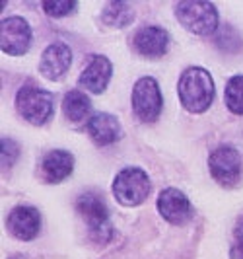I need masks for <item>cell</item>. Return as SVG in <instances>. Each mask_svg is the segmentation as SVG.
Returning a JSON list of instances; mask_svg holds the SVG:
<instances>
[{
    "mask_svg": "<svg viewBox=\"0 0 243 259\" xmlns=\"http://www.w3.org/2000/svg\"><path fill=\"white\" fill-rule=\"evenodd\" d=\"M181 105L191 113H205L214 102V80L210 72L201 66L187 68L177 84Z\"/></svg>",
    "mask_w": 243,
    "mask_h": 259,
    "instance_id": "cell-1",
    "label": "cell"
},
{
    "mask_svg": "<svg viewBox=\"0 0 243 259\" xmlns=\"http://www.w3.org/2000/svg\"><path fill=\"white\" fill-rule=\"evenodd\" d=\"M18 113L31 125H45L55 113V96L53 92L39 88L37 84L27 82L16 94Z\"/></svg>",
    "mask_w": 243,
    "mask_h": 259,
    "instance_id": "cell-2",
    "label": "cell"
},
{
    "mask_svg": "<svg viewBox=\"0 0 243 259\" xmlns=\"http://www.w3.org/2000/svg\"><path fill=\"white\" fill-rule=\"evenodd\" d=\"M76 210L84 219L90 238L98 244H107L113 238V224L109 221V208L102 197L93 191L80 195L76 201Z\"/></svg>",
    "mask_w": 243,
    "mask_h": 259,
    "instance_id": "cell-3",
    "label": "cell"
},
{
    "mask_svg": "<svg viewBox=\"0 0 243 259\" xmlns=\"http://www.w3.org/2000/svg\"><path fill=\"white\" fill-rule=\"evenodd\" d=\"M152 191V183L148 174L142 168L130 166L121 169L113 182V195L125 207H138L142 205Z\"/></svg>",
    "mask_w": 243,
    "mask_h": 259,
    "instance_id": "cell-4",
    "label": "cell"
},
{
    "mask_svg": "<svg viewBox=\"0 0 243 259\" xmlns=\"http://www.w3.org/2000/svg\"><path fill=\"white\" fill-rule=\"evenodd\" d=\"M175 16L187 31L197 35H210L218 27V10L212 2L187 0L175 6Z\"/></svg>",
    "mask_w": 243,
    "mask_h": 259,
    "instance_id": "cell-5",
    "label": "cell"
},
{
    "mask_svg": "<svg viewBox=\"0 0 243 259\" xmlns=\"http://www.w3.org/2000/svg\"><path fill=\"white\" fill-rule=\"evenodd\" d=\"M208 168L214 182H218L222 187H233L241 180L243 174L241 154L231 144H222L216 150H212L208 158Z\"/></svg>",
    "mask_w": 243,
    "mask_h": 259,
    "instance_id": "cell-6",
    "label": "cell"
},
{
    "mask_svg": "<svg viewBox=\"0 0 243 259\" xmlns=\"http://www.w3.org/2000/svg\"><path fill=\"white\" fill-rule=\"evenodd\" d=\"M130 102H132L134 115L144 123L156 121L162 113V107H164V98H162L160 86L152 76H144L140 80H136V84L132 88Z\"/></svg>",
    "mask_w": 243,
    "mask_h": 259,
    "instance_id": "cell-7",
    "label": "cell"
},
{
    "mask_svg": "<svg viewBox=\"0 0 243 259\" xmlns=\"http://www.w3.org/2000/svg\"><path fill=\"white\" fill-rule=\"evenodd\" d=\"M31 41H33V33L24 18L12 16L0 22V47L6 55H12V57L26 55L31 47Z\"/></svg>",
    "mask_w": 243,
    "mask_h": 259,
    "instance_id": "cell-8",
    "label": "cell"
},
{
    "mask_svg": "<svg viewBox=\"0 0 243 259\" xmlns=\"http://www.w3.org/2000/svg\"><path fill=\"white\" fill-rule=\"evenodd\" d=\"M72 65V51L66 43H51L39 61V72L47 80L59 82L66 76L68 68Z\"/></svg>",
    "mask_w": 243,
    "mask_h": 259,
    "instance_id": "cell-9",
    "label": "cell"
},
{
    "mask_svg": "<svg viewBox=\"0 0 243 259\" xmlns=\"http://www.w3.org/2000/svg\"><path fill=\"white\" fill-rule=\"evenodd\" d=\"M158 210L171 224H185L192 217L191 201L187 199V195L183 191L175 189V187H167L160 193Z\"/></svg>",
    "mask_w": 243,
    "mask_h": 259,
    "instance_id": "cell-10",
    "label": "cell"
},
{
    "mask_svg": "<svg viewBox=\"0 0 243 259\" xmlns=\"http://www.w3.org/2000/svg\"><path fill=\"white\" fill-rule=\"evenodd\" d=\"M6 226L14 238H18L22 242H29V240L37 238L39 230H41V214L37 208L22 205V207L10 210V214L6 219Z\"/></svg>",
    "mask_w": 243,
    "mask_h": 259,
    "instance_id": "cell-11",
    "label": "cell"
},
{
    "mask_svg": "<svg viewBox=\"0 0 243 259\" xmlns=\"http://www.w3.org/2000/svg\"><path fill=\"white\" fill-rule=\"evenodd\" d=\"M111 74H113L111 61L103 55H91L88 66L82 70V74L78 78V84L91 94H102L107 88Z\"/></svg>",
    "mask_w": 243,
    "mask_h": 259,
    "instance_id": "cell-12",
    "label": "cell"
},
{
    "mask_svg": "<svg viewBox=\"0 0 243 259\" xmlns=\"http://www.w3.org/2000/svg\"><path fill=\"white\" fill-rule=\"evenodd\" d=\"M132 43H134V49L140 53L142 57L158 59V57H162V55L167 53V47H169V33H167L164 27L146 26V27H140V29L134 33Z\"/></svg>",
    "mask_w": 243,
    "mask_h": 259,
    "instance_id": "cell-13",
    "label": "cell"
},
{
    "mask_svg": "<svg viewBox=\"0 0 243 259\" xmlns=\"http://www.w3.org/2000/svg\"><path fill=\"white\" fill-rule=\"evenodd\" d=\"M88 135L95 144L100 146H109V144L117 143L123 137V129L121 123L115 115L111 113H95L93 117L88 119Z\"/></svg>",
    "mask_w": 243,
    "mask_h": 259,
    "instance_id": "cell-14",
    "label": "cell"
},
{
    "mask_svg": "<svg viewBox=\"0 0 243 259\" xmlns=\"http://www.w3.org/2000/svg\"><path fill=\"white\" fill-rule=\"evenodd\" d=\"M74 169V156L66 150H51L41 162V176L49 183H59L66 180Z\"/></svg>",
    "mask_w": 243,
    "mask_h": 259,
    "instance_id": "cell-15",
    "label": "cell"
},
{
    "mask_svg": "<svg viewBox=\"0 0 243 259\" xmlns=\"http://www.w3.org/2000/svg\"><path fill=\"white\" fill-rule=\"evenodd\" d=\"M63 111L66 119H70L72 123H80L91 111V102L90 98L80 90H70L63 100Z\"/></svg>",
    "mask_w": 243,
    "mask_h": 259,
    "instance_id": "cell-16",
    "label": "cell"
},
{
    "mask_svg": "<svg viewBox=\"0 0 243 259\" xmlns=\"http://www.w3.org/2000/svg\"><path fill=\"white\" fill-rule=\"evenodd\" d=\"M102 20L109 27H127L134 20V10L127 2H107L102 10Z\"/></svg>",
    "mask_w": 243,
    "mask_h": 259,
    "instance_id": "cell-17",
    "label": "cell"
},
{
    "mask_svg": "<svg viewBox=\"0 0 243 259\" xmlns=\"http://www.w3.org/2000/svg\"><path fill=\"white\" fill-rule=\"evenodd\" d=\"M224 98L231 113L243 115V74H235L228 80Z\"/></svg>",
    "mask_w": 243,
    "mask_h": 259,
    "instance_id": "cell-18",
    "label": "cell"
},
{
    "mask_svg": "<svg viewBox=\"0 0 243 259\" xmlns=\"http://www.w3.org/2000/svg\"><path fill=\"white\" fill-rule=\"evenodd\" d=\"M214 43L220 51L228 53V55H235V53L241 51L243 47V41L241 35L235 27L231 26H222L218 29L216 37H214Z\"/></svg>",
    "mask_w": 243,
    "mask_h": 259,
    "instance_id": "cell-19",
    "label": "cell"
},
{
    "mask_svg": "<svg viewBox=\"0 0 243 259\" xmlns=\"http://www.w3.org/2000/svg\"><path fill=\"white\" fill-rule=\"evenodd\" d=\"M76 8V2L74 0H45L43 2V10L47 16L51 18H63V16H68Z\"/></svg>",
    "mask_w": 243,
    "mask_h": 259,
    "instance_id": "cell-20",
    "label": "cell"
},
{
    "mask_svg": "<svg viewBox=\"0 0 243 259\" xmlns=\"http://www.w3.org/2000/svg\"><path fill=\"white\" fill-rule=\"evenodd\" d=\"M20 156V146L12 139H2V168H12Z\"/></svg>",
    "mask_w": 243,
    "mask_h": 259,
    "instance_id": "cell-21",
    "label": "cell"
},
{
    "mask_svg": "<svg viewBox=\"0 0 243 259\" xmlns=\"http://www.w3.org/2000/svg\"><path fill=\"white\" fill-rule=\"evenodd\" d=\"M235 244L239 247H243V219L235 226Z\"/></svg>",
    "mask_w": 243,
    "mask_h": 259,
    "instance_id": "cell-22",
    "label": "cell"
},
{
    "mask_svg": "<svg viewBox=\"0 0 243 259\" xmlns=\"http://www.w3.org/2000/svg\"><path fill=\"white\" fill-rule=\"evenodd\" d=\"M230 257L231 259H243V247H239L237 244H235V246H231Z\"/></svg>",
    "mask_w": 243,
    "mask_h": 259,
    "instance_id": "cell-23",
    "label": "cell"
},
{
    "mask_svg": "<svg viewBox=\"0 0 243 259\" xmlns=\"http://www.w3.org/2000/svg\"><path fill=\"white\" fill-rule=\"evenodd\" d=\"M12 259H20V257H12Z\"/></svg>",
    "mask_w": 243,
    "mask_h": 259,
    "instance_id": "cell-24",
    "label": "cell"
}]
</instances>
